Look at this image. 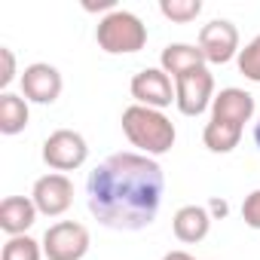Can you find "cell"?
<instances>
[{
  "instance_id": "cell-1",
  "label": "cell",
  "mask_w": 260,
  "mask_h": 260,
  "mask_svg": "<svg viewBox=\"0 0 260 260\" xmlns=\"http://www.w3.org/2000/svg\"><path fill=\"white\" fill-rule=\"evenodd\" d=\"M166 193V175L153 156L113 153L89 172L86 202L92 217L119 233H135L156 220Z\"/></svg>"
},
{
  "instance_id": "cell-2",
  "label": "cell",
  "mask_w": 260,
  "mask_h": 260,
  "mask_svg": "<svg viewBox=\"0 0 260 260\" xmlns=\"http://www.w3.org/2000/svg\"><path fill=\"white\" fill-rule=\"evenodd\" d=\"M122 132L128 138V144L138 147L144 156H162L175 147V122L162 113V110H153V107H144V104H132L122 110Z\"/></svg>"
},
{
  "instance_id": "cell-3",
  "label": "cell",
  "mask_w": 260,
  "mask_h": 260,
  "mask_svg": "<svg viewBox=\"0 0 260 260\" xmlns=\"http://www.w3.org/2000/svg\"><path fill=\"white\" fill-rule=\"evenodd\" d=\"M95 40L107 55H132L141 52L147 43V25L128 10H113L107 13L98 28H95Z\"/></svg>"
},
{
  "instance_id": "cell-4",
  "label": "cell",
  "mask_w": 260,
  "mask_h": 260,
  "mask_svg": "<svg viewBox=\"0 0 260 260\" xmlns=\"http://www.w3.org/2000/svg\"><path fill=\"white\" fill-rule=\"evenodd\" d=\"M43 257L46 260H83L92 239L89 230L77 220H58L43 233Z\"/></svg>"
},
{
  "instance_id": "cell-5",
  "label": "cell",
  "mask_w": 260,
  "mask_h": 260,
  "mask_svg": "<svg viewBox=\"0 0 260 260\" xmlns=\"http://www.w3.org/2000/svg\"><path fill=\"white\" fill-rule=\"evenodd\" d=\"M89 159V144L74 128H55L43 141V162L55 172H74Z\"/></svg>"
},
{
  "instance_id": "cell-6",
  "label": "cell",
  "mask_w": 260,
  "mask_h": 260,
  "mask_svg": "<svg viewBox=\"0 0 260 260\" xmlns=\"http://www.w3.org/2000/svg\"><path fill=\"white\" fill-rule=\"evenodd\" d=\"M214 101V77L208 68H196L175 80V104L184 116H199Z\"/></svg>"
},
{
  "instance_id": "cell-7",
  "label": "cell",
  "mask_w": 260,
  "mask_h": 260,
  "mask_svg": "<svg viewBox=\"0 0 260 260\" xmlns=\"http://www.w3.org/2000/svg\"><path fill=\"white\" fill-rule=\"evenodd\" d=\"M196 46L202 49L205 64H226V61L239 58V28L230 19H211L199 31Z\"/></svg>"
},
{
  "instance_id": "cell-8",
  "label": "cell",
  "mask_w": 260,
  "mask_h": 260,
  "mask_svg": "<svg viewBox=\"0 0 260 260\" xmlns=\"http://www.w3.org/2000/svg\"><path fill=\"white\" fill-rule=\"evenodd\" d=\"M31 199H34V205H37L40 214L58 217V214H64V211L71 208V202H74V184H71L68 175L49 172V175H43V178L34 181Z\"/></svg>"
},
{
  "instance_id": "cell-9",
  "label": "cell",
  "mask_w": 260,
  "mask_h": 260,
  "mask_svg": "<svg viewBox=\"0 0 260 260\" xmlns=\"http://www.w3.org/2000/svg\"><path fill=\"white\" fill-rule=\"evenodd\" d=\"M132 98L135 104H144V107H153V110H162L175 101V86H172V77L162 71V68H144L132 77Z\"/></svg>"
},
{
  "instance_id": "cell-10",
  "label": "cell",
  "mask_w": 260,
  "mask_h": 260,
  "mask_svg": "<svg viewBox=\"0 0 260 260\" xmlns=\"http://www.w3.org/2000/svg\"><path fill=\"white\" fill-rule=\"evenodd\" d=\"M19 80H22V95H25L28 101H34V104H52V101H58L61 86H64L58 68H52V64H46V61L28 64Z\"/></svg>"
},
{
  "instance_id": "cell-11",
  "label": "cell",
  "mask_w": 260,
  "mask_h": 260,
  "mask_svg": "<svg viewBox=\"0 0 260 260\" xmlns=\"http://www.w3.org/2000/svg\"><path fill=\"white\" fill-rule=\"evenodd\" d=\"M251 116H254V95L245 92V89L226 86L211 101V119H220V122L245 128V122H251Z\"/></svg>"
},
{
  "instance_id": "cell-12",
  "label": "cell",
  "mask_w": 260,
  "mask_h": 260,
  "mask_svg": "<svg viewBox=\"0 0 260 260\" xmlns=\"http://www.w3.org/2000/svg\"><path fill=\"white\" fill-rule=\"evenodd\" d=\"M37 205L31 196H7L0 202V230H4L10 239L13 236H28V230L37 220Z\"/></svg>"
},
{
  "instance_id": "cell-13",
  "label": "cell",
  "mask_w": 260,
  "mask_h": 260,
  "mask_svg": "<svg viewBox=\"0 0 260 260\" xmlns=\"http://www.w3.org/2000/svg\"><path fill=\"white\" fill-rule=\"evenodd\" d=\"M211 220H214V217L208 214L205 205H184V208L175 211V217H172V230H175L178 242H184V245H196V242H202V239L208 236Z\"/></svg>"
},
{
  "instance_id": "cell-14",
  "label": "cell",
  "mask_w": 260,
  "mask_h": 260,
  "mask_svg": "<svg viewBox=\"0 0 260 260\" xmlns=\"http://www.w3.org/2000/svg\"><path fill=\"white\" fill-rule=\"evenodd\" d=\"M159 68L172 80H178V77H184V74H190L196 68H205V55L193 43H169L162 49V55H159Z\"/></svg>"
},
{
  "instance_id": "cell-15",
  "label": "cell",
  "mask_w": 260,
  "mask_h": 260,
  "mask_svg": "<svg viewBox=\"0 0 260 260\" xmlns=\"http://www.w3.org/2000/svg\"><path fill=\"white\" fill-rule=\"evenodd\" d=\"M28 119H31L28 98H22L16 92L0 95V132L4 135H19V132H25Z\"/></svg>"
},
{
  "instance_id": "cell-16",
  "label": "cell",
  "mask_w": 260,
  "mask_h": 260,
  "mask_svg": "<svg viewBox=\"0 0 260 260\" xmlns=\"http://www.w3.org/2000/svg\"><path fill=\"white\" fill-rule=\"evenodd\" d=\"M242 132L245 128L239 125H230V122H220V119H208L205 122V132H202V141L211 153H233L242 141Z\"/></svg>"
},
{
  "instance_id": "cell-17",
  "label": "cell",
  "mask_w": 260,
  "mask_h": 260,
  "mask_svg": "<svg viewBox=\"0 0 260 260\" xmlns=\"http://www.w3.org/2000/svg\"><path fill=\"white\" fill-rule=\"evenodd\" d=\"M40 257H43V245L31 236H13L0 251V260H40Z\"/></svg>"
},
{
  "instance_id": "cell-18",
  "label": "cell",
  "mask_w": 260,
  "mask_h": 260,
  "mask_svg": "<svg viewBox=\"0 0 260 260\" xmlns=\"http://www.w3.org/2000/svg\"><path fill=\"white\" fill-rule=\"evenodd\" d=\"M159 13L178 25H187L202 13V0H159Z\"/></svg>"
},
{
  "instance_id": "cell-19",
  "label": "cell",
  "mask_w": 260,
  "mask_h": 260,
  "mask_svg": "<svg viewBox=\"0 0 260 260\" xmlns=\"http://www.w3.org/2000/svg\"><path fill=\"white\" fill-rule=\"evenodd\" d=\"M236 61H239V74L245 80L260 83V34L251 43H245V49H239V58Z\"/></svg>"
},
{
  "instance_id": "cell-20",
  "label": "cell",
  "mask_w": 260,
  "mask_h": 260,
  "mask_svg": "<svg viewBox=\"0 0 260 260\" xmlns=\"http://www.w3.org/2000/svg\"><path fill=\"white\" fill-rule=\"evenodd\" d=\"M242 220H245V226L260 230V190H254V193L245 196V202H242Z\"/></svg>"
},
{
  "instance_id": "cell-21",
  "label": "cell",
  "mask_w": 260,
  "mask_h": 260,
  "mask_svg": "<svg viewBox=\"0 0 260 260\" xmlns=\"http://www.w3.org/2000/svg\"><path fill=\"white\" fill-rule=\"evenodd\" d=\"M0 61H4V71H0V89H7L16 80V52L10 46H0Z\"/></svg>"
},
{
  "instance_id": "cell-22",
  "label": "cell",
  "mask_w": 260,
  "mask_h": 260,
  "mask_svg": "<svg viewBox=\"0 0 260 260\" xmlns=\"http://www.w3.org/2000/svg\"><path fill=\"white\" fill-rule=\"evenodd\" d=\"M83 10H86V13H101V10L113 13V10H119V7H116V0H98V4H92V0H89V4H83Z\"/></svg>"
},
{
  "instance_id": "cell-23",
  "label": "cell",
  "mask_w": 260,
  "mask_h": 260,
  "mask_svg": "<svg viewBox=\"0 0 260 260\" xmlns=\"http://www.w3.org/2000/svg\"><path fill=\"white\" fill-rule=\"evenodd\" d=\"M205 208H208V214H211V217H223V214L230 211V205H226L223 199H211V202H208Z\"/></svg>"
},
{
  "instance_id": "cell-24",
  "label": "cell",
  "mask_w": 260,
  "mask_h": 260,
  "mask_svg": "<svg viewBox=\"0 0 260 260\" xmlns=\"http://www.w3.org/2000/svg\"><path fill=\"white\" fill-rule=\"evenodd\" d=\"M162 260H196V257H190L187 251H169V254H166Z\"/></svg>"
},
{
  "instance_id": "cell-25",
  "label": "cell",
  "mask_w": 260,
  "mask_h": 260,
  "mask_svg": "<svg viewBox=\"0 0 260 260\" xmlns=\"http://www.w3.org/2000/svg\"><path fill=\"white\" fill-rule=\"evenodd\" d=\"M254 144H257V150H260V122L254 125Z\"/></svg>"
}]
</instances>
